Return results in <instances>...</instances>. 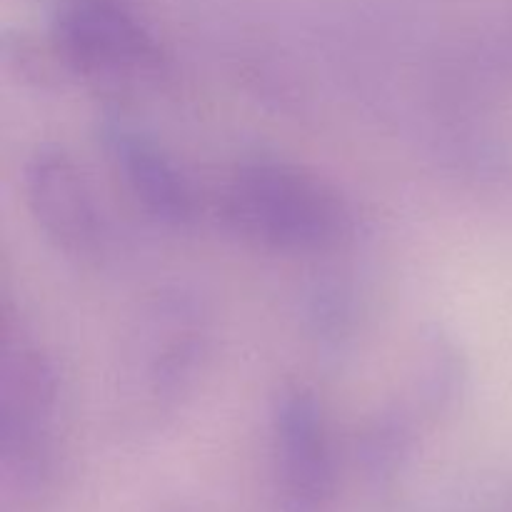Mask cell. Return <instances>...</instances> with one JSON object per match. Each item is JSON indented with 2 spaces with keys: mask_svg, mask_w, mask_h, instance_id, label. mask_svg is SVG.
I'll return each instance as SVG.
<instances>
[{
  "mask_svg": "<svg viewBox=\"0 0 512 512\" xmlns=\"http://www.w3.org/2000/svg\"><path fill=\"white\" fill-rule=\"evenodd\" d=\"M60 375L25 340H5L0 363V468L23 493H43L60 458Z\"/></svg>",
  "mask_w": 512,
  "mask_h": 512,
  "instance_id": "cell-2",
  "label": "cell"
},
{
  "mask_svg": "<svg viewBox=\"0 0 512 512\" xmlns=\"http://www.w3.org/2000/svg\"><path fill=\"white\" fill-rule=\"evenodd\" d=\"M208 353V325L190 295L163 293L140 313L125 348L120 395L140 413L160 415L180 405Z\"/></svg>",
  "mask_w": 512,
  "mask_h": 512,
  "instance_id": "cell-3",
  "label": "cell"
},
{
  "mask_svg": "<svg viewBox=\"0 0 512 512\" xmlns=\"http://www.w3.org/2000/svg\"><path fill=\"white\" fill-rule=\"evenodd\" d=\"M100 143L130 198L158 223L188 228L198 218L193 183L173 155L145 130L120 118H105Z\"/></svg>",
  "mask_w": 512,
  "mask_h": 512,
  "instance_id": "cell-7",
  "label": "cell"
},
{
  "mask_svg": "<svg viewBox=\"0 0 512 512\" xmlns=\"http://www.w3.org/2000/svg\"><path fill=\"white\" fill-rule=\"evenodd\" d=\"M25 208L55 253L70 260H95L108 228L83 165L65 148L43 143L23 163Z\"/></svg>",
  "mask_w": 512,
  "mask_h": 512,
  "instance_id": "cell-5",
  "label": "cell"
},
{
  "mask_svg": "<svg viewBox=\"0 0 512 512\" xmlns=\"http://www.w3.org/2000/svg\"><path fill=\"white\" fill-rule=\"evenodd\" d=\"M53 43L68 68L88 78H138L163 63L150 30L118 0H60Z\"/></svg>",
  "mask_w": 512,
  "mask_h": 512,
  "instance_id": "cell-6",
  "label": "cell"
},
{
  "mask_svg": "<svg viewBox=\"0 0 512 512\" xmlns=\"http://www.w3.org/2000/svg\"><path fill=\"white\" fill-rule=\"evenodd\" d=\"M275 512H328L335 495V455L328 415L308 385L290 383L270 413Z\"/></svg>",
  "mask_w": 512,
  "mask_h": 512,
  "instance_id": "cell-4",
  "label": "cell"
},
{
  "mask_svg": "<svg viewBox=\"0 0 512 512\" xmlns=\"http://www.w3.org/2000/svg\"><path fill=\"white\" fill-rule=\"evenodd\" d=\"M220 215L240 240L283 255L328 253L353 233L343 193L315 170L278 158L235 165L220 190Z\"/></svg>",
  "mask_w": 512,
  "mask_h": 512,
  "instance_id": "cell-1",
  "label": "cell"
}]
</instances>
